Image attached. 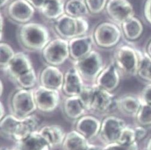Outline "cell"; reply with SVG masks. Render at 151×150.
I'll use <instances>...</instances> for the list:
<instances>
[{"label": "cell", "instance_id": "f35d334b", "mask_svg": "<svg viewBox=\"0 0 151 150\" xmlns=\"http://www.w3.org/2000/svg\"><path fill=\"white\" fill-rule=\"evenodd\" d=\"M30 4H31L35 10H40L46 0H26Z\"/></svg>", "mask_w": 151, "mask_h": 150}, {"label": "cell", "instance_id": "60d3db41", "mask_svg": "<svg viewBox=\"0 0 151 150\" xmlns=\"http://www.w3.org/2000/svg\"><path fill=\"white\" fill-rule=\"evenodd\" d=\"M6 115V110L4 104L2 101H1V102H0V119L1 120Z\"/></svg>", "mask_w": 151, "mask_h": 150}, {"label": "cell", "instance_id": "f6af8a7d", "mask_svg": "<svg viewBox=\"0 0 151 150\" xmlns=\"http://www.w3.org/2000/svg\"><path fill=\"white\" fill-rule=\"evenodd\" d=\"M147 54L151 58V41L149 42L147 47Z\"/></svg>", "mask_w": 151, "mask_h": 150}, {"label": "cell", "instance_id": "52a82bcc", "mask_svg": "<svg viewBox=\"0 0 151 150\" xmlns=\"http://www.w3.org/2000/svg\"><path fill=\"white\" fill-rule=\"evenodd\" d=\"M34 95L37 111L42 114L53 113L62 102L61 91L40 85L34 89Z\"/></svg>", "mask_w": 151, "mask_h": 150}, {"label": "cell", "instance_id": "603a6c76", "mask_svg": "<svg viewBox=\"0 0 151 150\" xmlns=\"http://www.w3.org/2000/svg\"><path fill=\"white\" fill-rule=\"evenodd\" d=\"M15 150H51L38 130L25 139L14 143Z\"/></svg>", "mask_w": 151, "mask_h": 150}, {"label": "cell", "instance_id": "d6986e66", "mask_svg": "<svg viewBox=\"0 0 151 150\" xmlns=\"http://www.w3.org/2000/svg\"><path fill=\"white\" fill-rule=\"evenodd\" d=\"M64 74L58 68L52 65L45 67L39 77V85L62 91Z\"/></svg>", "mask_w": 151, "mask_h": 150}, {"label": "cell", "instance_id": "1f68e13d", "mask_svg": "<svg viewBox=\"0 0 151 150\" xmlns=\"http://www.w3.org/2000/svg\"><path fill=\"white\" fill-rule=\"evenodd\" d=\"M135 118L139 126L151 125V105L142 102L140 109Z\"/></svg>", "mask_w": 151, "mask_h": 150}, {"label": "cell", "instance_id": "7dc6e473", "mask_svg": "<svg viewBox=\"0 0 151 150\" xmlns=\"http://www.w3.org/2000/svg\"><path fill=\"white\" fill-rule=\"evenodd\" d=\"M146 150H151V138L149 139V142L147 144Z\"/></svg>", "mask_w": 151, "mask_h": 150}, {"label": "cell", "instance_id": "44dd1931", "mask_svg": "<svg viewBox=\"0 0 151 150\" xmlns=\"http://www.w3.org/2000/svg\"><path fill=\"white\" fill-rule=\"evenodd\" d=\"M40 119L36 114L20 119L13 136L14 143L23 140L40 127Z\"/></svg>", "mask_w": 151, "mask_h": 150}, {"label": "cell", "instance_id": "7bdbcfd3", "mask_svg": "<svg viewBox=\"0 0 151 150\" xmlns=\"http://www.w3.org/2000/svg\"><path fill=\"white\" fill-rule=\"evenodd\" d=\"M10 2V0H0L1 3V8L6 7Z\"/></svg>", "mask_w": 151, "mask_h": 150}, {"label": "cell", "instance_id": "e575fe53", "mask_svg": "<svg viewBox=\"0 0 151 150\" xmlns=\"http://www.w3.org/2000/svg\"><path fill=\"white\" fill-rule=\"evenodd\" d=\"M101 150H139V146L137 142L130 145H124L115 142L102 146Z\"/></svg>", "mask_w": 151, "mask_h": 150}, {"label": "cell", "instance_id": "9c48e42d", "mask_svg": "<svg viewBox=\"0 0 151 150\" xmlns=\"http://www.w3.org/2000/svg\"><path fill=\"white\" fill-rule=\"evenodd\" d=\"M127 126L125 121L114 114L103 118L98 139L101 146L117 142L122 130Z\"/></svg>", "mask_w": 151, "mask_h": 150}, {"label": "cell", "instance_id": "ee69618b", "mask_svg": "<svg viewBox=\"0 0 151 150\" xmlns=\"http://www.w3.org/2000/svg\"><path fill=\"white\" fill-rule=\"evenodd\" d=\"M0 89H0V95H1V96H2L4 90V86L2 80H1V82H0Z\"/></svg>", "mask_w": 151, "mask_h": 150}, {"label": "cell", "instance_id": "4316f807", "mask_svg": "<svg viewBox=\"0 0 151 150\" xmlns=\"http://www.w3.org/2000/svg\"><path fill=\"white\" fill-rule=\"evenodd\" d=\"M20 119L11 114H7L0 122V134L2 138L13 142L16 127Z\"/></svg>", "mask_w": 151, "mask_h": 150}, {"label": "cell", "instance_id": "8d00e7d4", "mask_svg": "<svg viewBox=\"0 0 151 150\" xmlns=\"http://www.w3.org/2000/svg\"><path fill=\"white\" fill-rule=\"evenodd\" d=\"M134 129L135 131L137 142L143 139L146 136L147 134V131L143 126H138L136 127H134Z\"/></svg>", "mask_w": 151, "mask_h": 150}, {"label": "cell", "instance_id": "4dcf8cb0", "mask_svg": "<svg viewBox=\"0 0 151 150\" xmlns=\"http://www.w3.org/2000/svg\"><path fill=\"white\" fill-rule=\"evenodd\" d=\"M0 51H1V71L4 72L11 61L13 59L16 52L13 47L7 43L1 41L0 43Z\"/></svg>", "mask_w": 151, "mask_h": 150}, {"label": "cell", "instance_id": "ffe728a7", "mask_svg": "<svg viewBox=\"0 0 151 150\" xmlns=\"http://www.w3.org/2000/svg\"><path fill=\"white\" fill-rule=\"evenodd\" d=\"M61 105L64 117L68 120L74 123L88 114L80 96H65Z\"/></svg>", "mask_w": 151, "mask_h": 150}, {"label": "cell", "instance_id": "d590c367", "mask_svg": "<svg viewBox=\"0 0 151 150\" xmlns=\"http://www.w3.org/2000/svg\"><path fill=\"white\" fill-rule=\"evenodd\" d=\"M139 97L142 102L151 105V83L143 89Z\"/></svg>", "mask_w": 151, "mask_h": 150}, {"label": "cell", "instance_id": "d6a6232c", "mask_svg": "<svg viewBox=\"0 0 151 150\" xmlns=\"http://www.w3.org/2000/svg\"><path fill=\"white\" fill-rule=\"evenodd\" d=\"M136 142L137 141L134 127L127 125L122 130L117 142L124 145H130Z\"/></svg>", "mask_w": 151, "mask_h": 150}, {"label": "cell", "instance_id": "ac0fdd59", "mask_svg": "<svg viewBox=\"0 0 151 150\" xmlns=\"http://www.w3.org/2000/svg\"><path fill=\"white\" fill-rule=\"evenodd\" d=\"M94 44L93 35L88 34L68 40L70 58L73 62L80 60L93 50Z\"/></svg>", "mask_w": 151, "mask_h": 150}, {"label": "cell", "instance_id": "484cf974", "mask_svg": "<svg viewBox=\"0 0 151 150\" xmlns=\"http://www.w3.org/2000/svg\"><path fill=\"white\" fill-rule=\"evenodd\" d=\"M121 27L125 37L129 41L137 40L143 32V26L142 22L135 16L124 22Z\"/></svg>", "mask_w": 151, "mask_h": 150}, {"label": "cell", "instance_id": "3957f363", "mask_svg": "<svg viewBox=\"0 0 151 150\" xmlns=\"http://www.w3.org/2000/svg\"><path fill=\"white\" fill-rule=\"evenodd\" d=\"M8 108L9 113L19 119L35 114L37 109L34 89L17 88L9 98Z\"/></svg>", "mask_w": 151, "mask_h": 150}, {"label": "cell", "instance_id": "8992f818", "mask_svg": "<svg viewBox=\"0 0 151 150\" xmlns=\"http://www.w3.org/2000/svg\"><path fill=\"white\" fill-rule=\"evenodd\" d=\"M41 53L47 65L59 66L70 58L68 40L60 37L52 39Z\"/></svg>", "mask_w": 151, "mask_h": 150}, {"label": "cell", "instance_id": "ba28073f", "mask_svg": "<svg viewBox=\"0 0 151 150\" xmlns=\"http://www.w3.org/2000/svg\"><path fill=\"white\" fill-rule=\"evenodd\" d=\"M92 35L95 44L101 48L110 49L119 43L122 31L114 22H103L96 26Z\"/></svg>", "mask_w": 151, "mask_h": 150}, {"label": "cell", "instance_id": "7402d4cb", "mask_svg": "<svg viewBox=\"0 0 151 150\" xmlns=\"http://www.w3.org/2000/svg\"><path fill=\"white\" fill-rule=\"evenodd\" d=\"M142 105L140 97L133 95H125L117 98L116 109L127 117H136Z\"/></svg>", "mask_w": 151, "mask_h": 150}, {"label": "cell", "instance_id": "7c38bea8", "mask_svg": "<svg viewBox=\"0 0 151 150\" xmlns=\"http://www.w3.org/2000/svg\"><path fill=\"white\" fill-rule=\"evenodd\" d=\"M101 125L100 117L87 114L74 122V129L84 136L90 142L97 139Z\"/></svg>", "mask_w": 151, "mask_h": 150}, {"label": "cell", "instance_id": "b9f144b4", "mask_svg": "<svg viewBox=\"0 0 151 150\" xmlns=\"http://www.w3.org/2000/svg\"><path fill=\"white\" fill-rule=\"evenodd\" d=\"M102 146L96 144L93 142H91L89 146L86 150H101Z\"/></svg>", "mask_w": 151, "mask_h": 150}, {"label": "cell", "instance_id": "5bb4252c", "mask_svg": "<svg viewBox=\"0 0 151 150\" xmlns=\"http://www.w3.org/2000/svg\"><path fill=\"white\" fill-rule=\"evenodd\" d=\"M86 86L77 69L73 65L64 73V79L62 89L65 96H80Z\"/></svg>", "mask_w": 151, "mask_h": 150}, {"label": "cell", "instance_id": "f1b7e54d", "mask_svg": "<svg viewBox=\"0 0 151 150\" xmlns=\"http://www.w3.org/2000/svg\"><path fill=\"white\" fill-rule=\"evenodd\" d=\"M12 82L19 89H34L39 85V77H37L34 68H33L27 73L19 76Z\"/></svg>", "mask_w": 151, "mask_h": 150}, {"label": "cell", "instance_id": "6da1fadb", "mask_svg": "<svg viewBox=\"0 0 151 150\" xmlns=\"http://www.w3.org/2000/svg\"><path fill=\"white\" fill-rule=\"evenodd\" d=\"M80 96L88 114L103 118L117 111V98L113 93L100 87L96 83L86 84Z\"/></svg>", "mask_w": 151, "mask_h": 150}, {"label": "cell", "instance_id": "7a4b0ae2", "mask_svg": "<svg viewBox=\"0 0 151 150\" xmlns=\"http://www.w3.org/2000/svg\"><path fill=\"white\" fill-rule=\"evenodd\" d=\"M16 36L18 43L27 52H41L52 40L49 29L34 22L19 26Z\"/></svg>", "mask_w": 151, "mask_h": 150}, {"label": "cell", "instance_id": "83f0119b", "mask_svg": "<svg viewBox=\"0 0 151 150\" xmlns=\"http://www.w3.org/2000/svg\"><path fill=\"white\" fill-rule=\"evenodd\" d=\"M65 11L74 17H86L90 14L85 0H68L65 3Z\"/></svg>", "mask_w": 151, "mask_h": 150}, {"label": "cell", "instance_id": "5b68a950", "mask_svg": "<svg viewBox=\"0 0 151 150\" xmlns=\"http://www.w3.org/2000/svg\"><path fill=\"white\" fill-rule=\"evenodd\" d=\"M140 59V51L129 45L119 46L113 54V61L118 68L121 76H136Z\"/></svg>", "mask_w": 151, "mask_h": 150}, {"label": "cell", "instance_id": "cb8c5ba5", "mask_svg": "<svg viewBox=\"0 0 151 150\" xmlns=\"http://www.w3.org/2000/svg\"><path fill=\"white\" fill-rule=\"evenodd\" d=\"M65 0H46L39 11L46 19L54 22L65 13Z\"/></svg>", "mask_w": 151, "mask_h": 150}, {"label": "cell", "instance_id": "d4e9b609", "mask_svg": "<svg viewBox=\"0 0 151 150\" xmlns=\"http://www.w3.org/2000/svg\"><path fill=\"white\" fill-rule=\"evenodd\" d=\"M91 142L74 129L67 133L62 150H86Z\"/></svg>", "mask_w": 151, "mask_h": 150}, {"label": "cell", "instance_id": "277c9868", "mask_svg": "<svg viewBox=\"0 0 151 150\" xmlns=\"http://www.w3.org/2000/svg\"><path fill=\"white\" fill-rule=\"evenodd\" d=\"M87 85L95 84L96 80L106 64H104L101 54L93 49L85 57L73 62V65Z\"/></svg>", "mask_w": 151, "mask_h": 150}, {"label": "cell", "instance_id": "4fadbf2b", "mask_svg": "<svg viewBox=\"0 0 151 150\" xmlns=\"http://www.w3.org/2000/svg\"><path fill=\"white\" fill-rule=\"evenodd\" d=\"M121 74L115 62L111 61L106 64L99 76L96 84L100 87L113 93L118 87L121 81Z\"/></svg>", "mask_w": 151, "mask_h": 150}, {"label": "cell", "instance_id": "8fae6325", "mask_svg": "<svg viewBox=\"0 0 151 150\" xmlns=\"http://www.w3.org/2000/svg\"><path fill=\"white\" fill-rule=\"evenodd\" d=\"M105 10L113 22L120 26L134 16V7L128 0H108Z\"/></svg>", "mask_w": 151, "mask_h": 150}, {"label": "cell", "instance_id": "2e32d148", "mask_svg": "<svg viewBox=\"0 0 151 150\" xmlns=\"http://www.w3.org/2000/svg\"><path fill=\"white\" fill-rule=\"evenodd\" d=\"M55 32L61 39L70 40L79 36L78 17L65 13L53 22Z\"/></svg>", "mask_w": 151, "mask_h": 150}, {"label": "cell", "instance_id": "9a60e30c", "mask_svg": "<svg viewBox=\"0 0 151 150\" xmlns=\"http://www.w3.org/2000/svg\"><path fill=\"white\" fill-rule=\"evenodd\" d=\"M38 132L51 150L61 148L67 133L62 126L55 124L42 126Z\"/></svg>", "mask_w": 151, "mask_h": 150}, {"label": "cell", "instance_id": "30bf717a", "mask_svg": "<svg viewBox=\"0 0 151 150\" xmlns=\"http://www.w3.org/2000/svg\"><path fill=\"white\" fill-rule=\"evenodd\" d=\"M5 8L7 17L19 25L29 22L35 11L34 7L26 0H13Z\"/></svg>", "mask_w": 151, "mask_h": 150}, {"label": "cell", "instance_id": "ab89813d", "mask_svg": "<svg viewBox=\"0 0 151 150\" xmlns=\"http://www.w3.org/2000/svg\"><path fill=\"white\" fill-rule=\"evenodd\" d=\"M0 29H1V33H0V35H1V40L2 41V39H3V29L4 28L5 26V23H4V15H3V13H1V15H0Z\"/></svg>", "mask_w": 151, "mask_h": 150}, {"label": "cell", "instance_id": "836d02e7", "mask_svg": "<svg viewBox=\"0 0 151 150\" xmlns=\"http://www.w3.org/2000/svg\"><path fill=\"white\" fill-rule=\"evenodd\" d=\"M90 14H98L106 10L108 0H85Z\"/></svg>", "mask_w": 151, "mask_h": 150}, {"label": "cell", "instance_id": "74e56055", "mask_svg": "<svg viewBox=\"0 0 151 150\" xmlns=\"http://www.w3.org/2000/svg\"><path fill=\"white\" fill-rule=\"evenodd\" d=\"M144 15L146 21L151 24V0H146L144 6Z\"/></svg>", "mask_w": 151, "mask_h": 150}, {"label": "cell", "instance_id": "bcb514c9", "mask_svg": "<svg viewBox=\"0 0 151 150\" xmlns=\"http://www.w3.org/2000/svg\"><path fill=\"white\" fill-rule=\"evenodd\" d=\"M0 150H15V149L13 147L9 148V147L5 146H1V148H0Z\"/></svg>", "mask_w": 151, "mask_h": 150}, {"label": "cell", "instance_id": "f546056e", "mask_svg": "<svg viewBox=\"0 0 151 150\" xmlns=\"http://www.w3.org/2000/svg\"><path fill=\"white\" fill-rule=\"evenodd\" d=\"M140 79L151 83V58L146 53L140 52L137 74Z\"/></svg>", "mask_w": 151, "mask_h": 150}, {"label": "cell", "instance_id": "e0dca14e", "mask_svg": "<svg viewBox=\"0 0 151 150\" xmlns=\"http://www.w3.org/2000/svg\"><path fill=\"white\" fill-rule=\"evenodd\" d=\"M33 68L32 63L29 56L25 51H18L16 53L4 73L13 81L19 76Z\"/></svg>", "mask_w": 151, "mask_h": 150}]
</instances>
